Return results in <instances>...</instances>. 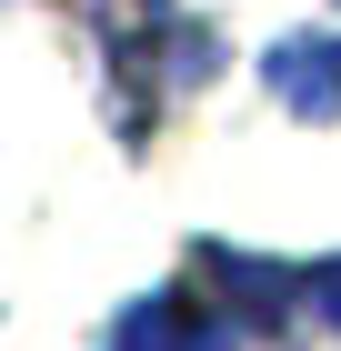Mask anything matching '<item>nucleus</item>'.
<instances>
[{
    "mask_svg": "<svg viewBox=\"0 0 341 351\" xmlns=\"http://www.w3.org/2000/svg\"><path fill=\"white\" fill-rule=\"evenodd\" d=\"M121 351H231V341H221V322H201L191 301H151V311L121 331Z\"/></svg>",
    "mask_w": 341,
    "mask_h": 351,
    "instance_id": "1",
    "label": "nucleus"
},
{
    "mask_svg": "<svg viewBox=\"0 0 341 351\" xmlns=\"http://www.w3.org/2000/svg\"><path fill=\"white\" fill-rule=\"evenodd\" d=\"M311 291H321V311H331V322H341V261H331V271H321Z\"/></svg>",
    "mask_w": 341,
    "mask_h": 351,
    "instance_id": "2",
    "label": "nucleus"
}]
</instances>
